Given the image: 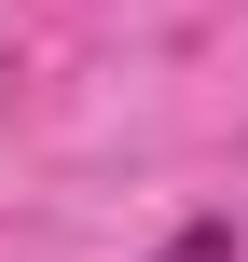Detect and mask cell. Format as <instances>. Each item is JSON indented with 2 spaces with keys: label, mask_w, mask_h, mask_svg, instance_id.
Wrapping results in <instances>:
<instances>
[{
  "label": "cell",
  "mask_w": 248,
  "mask_h": 262,
  "mask_svg": "<svg viewBox=\"0 0 248 262\" xmlns=\"http://www.w3.org/2000/svg\"><path fill=\"white\" fill-rule=\"evenodd\" d=\"M152 262H235V235H221V221H193V235H166Z\"/></svg>",
  "instance_id": "1"
}]
</instances>
